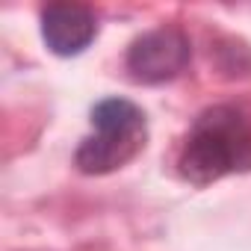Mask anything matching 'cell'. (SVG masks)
Masks as SVG:
<instances>
[{
    "label": "cell",
    "instance_id": "cell-1",
    "mask_svg": "<svg viewBox=\"0 0 251 251\" xmlns=\"http://www.w3.org/2000/svg\"><path fill=\"white\" fill-rule=\"evenodd\" d=\"M177 166L180 175L195 186H207L233 172H248L251 115L233 103H219L204 109L186 133Z\"/></svg>",
    "mask_w": 251,
    "mask_h": 251
},
{
    "label": "cell",
    "instance_id": "cell-3",
    "mask_svg": "<svg viewBox=\"0 0 251 251\" xmlns=\"http://www.w3.org/2000/svg\"><path fill=\"white\" fill-rule=\"evenodd\" d=\"M192 59V48L183 30L160 27L139 36L127 50V71L139 83H166L183 74Z\"/></svg>",
    "mask_w": 251,
    "mask_h": 251
},
{
    "label": "cell",
    "instance_id": "cell-4",
    "mask_svg": "<svg viewBox=\"0 0 251 251\" xmlns=\"http://www.w3.org/2000/svg\"><path fill=\"white\" fill-rule=\"evenodd\" d=\"M42 36L56 56H77L98 36V15L80 3H53L42 9Z\"/></svg>",
    "mask_w": 251,
    "mask_h": 251
},
{
    "label": "cell",
    "instance_id": "cell-2",
    "mask_svg": "<svg viewBox=\"0 0 251 251\" xmlns=\"http://www.w3.org/2000/svg\"><path fill=\"white\" fill-rule=\"evenodd\" d=\"M95 133L77 148V169L86 175H106L130 163L145 148V112L127 98H106L92 109Z\"/></svg>",
    "mask_w": 251,
    "mask_h": 251
}]
</instances>
